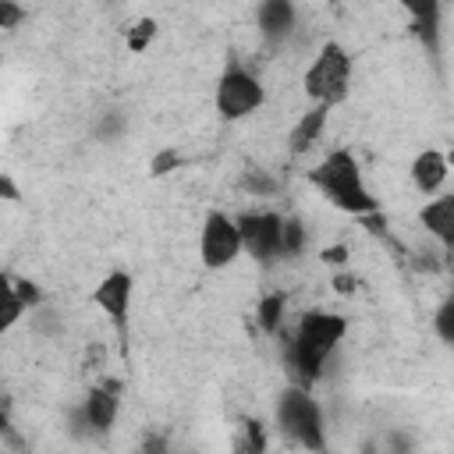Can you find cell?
<instances>
[{"mask_svg":"<svg viewBox=\"0 0 454 454\" xmlns=\"http://www.w3.org/2000/svg\"><path fill=\"white\" fill-rule=\"evenodd\" d=\"M153 35H156V21H153V18H138V21L128 28V50H131V53H142V50L153 43Z\"/></svg>","mask_w":454,"mask_h":454,"instance_id":"cell-19","label":"cell"},{"mask_svg":"<svg viewBox=\"0 0 454 454\" xmlns=\"http://www.w3.org/2000/svg\"><path fill=\"white\" fill-rule=\"evenodd\" d=\"M117 411H121V380L114 376H103L99 383H92L85 390V401L78 408V419L82 426H89L92 433H106L114 422H117Z\"/></svg>","mask_w":454,"mask_h":454,"instance_id":"cell-9","label":"cell"},{"mask_svg":"<svg viewBox=\"0 0 454 454\" xmlns=\"http://www.w3.org/2000/svg\"><path fill=\"white\" fill-rule=\"evenodd\" d=\"M333 287L348 294V291H355V277H348V273H337V277H333Z\"/></svg>","mask_w":454,"mask_h":454,"instance_id":"cell-26","label":"cell"},{"mask_svg":"<svg viewBox=\"0 0 454 454\" xmlns=\"http://www.w3.org/2000/svg\"><path fill=\"white\" fill-rule=\"evenodd\" d=\"M131 294H135V280H131V273L128 270H110L99 284H96V291H92V305L117 326V333H121V344H128L124 337H128V316H131Z\"/></svg>","mask_w":454,"mask_h":454,"instance_id":"cell-8","label":"cell"},{"mask_svg":"<svg viewBox=\"0 0 454 454\" xmlns=\"http://www.w3.org/2000/svg\"><path fill=\"white\" fill-rule=\"evenodd\" d=\"M241 426H245V440H238L234 447H238V450H255V454H259V450H266V436H262V422H255V419H245Z\"/></svg>","mask_w":454,"mask_h":454,"instance_id":"cell-20","label":"cell"},{"mask_svg":"<svg viewBox=\"0 0 454 454\" xmlns=\"http://www.w3.org/2000/svg\"><path fill=\"white\" fill-rule=\"evenodd\" d=\"M305 241H309V234H305L301 220L298 216H284V259H298L305 252Z\"/></svg>","mask_w":454,"mask_h":454,"instance_id":"cell-17","label":"cell"},{"mask_svg":"<svg viewBox=\"0 0 454 454\" xmlns=\"http://www.w3.org/2000/svg\"><path fill=\"white\" fill-rule=\"evenodd\" d=\"M433 330H436V337H440L447 348H454V291L440 301V309H436V316H433Z\"/></svg>","mask_w":454,"mask_h":454,"instance_id":"cell-18","label":"cell"},{"mask_svg":"<svg viewBox=\"0 0 454 454\" xmlns=\"http://www.w3.org/2000/svg\"><path fill=\"white\" fill-rule=\"evenodd\" d=\"M323 262H330V266H337V262H340V266H344V262H348V248H344V245L326 248V252H323Z\"/></svg>","mask_w":454,"mask_h":454,"instance_id":"cell-25","label":"cell"},{"mask_svg":"<svg viewBox=\"0 0 454 454\" xmlns=\"http://www.w3.org/2000/svg\"><path fill=\"white\" fill-rule=\"evenodd\" d=\"M301 85L312 103L337 106L351 89V53L340 43H323L319 53L312 57V64L305 67Z\"/></svg>","mask_w":454,"mask_h":454,"instance_id":"cell-4","label":"cell"},{"mask_svg":"<svg viewBox=\"0 0 454 454\" xmlns=\"http://www.w3.org/2000/svg\"><path fill=\"white\" fill-rule=\"evenodd\" d=\"M121 131H124V117H121V114H117V110H110V114H106V117H103V128H99V131H96V135H99V138H103V142H110V138H117V135H121Z\"/></svg>","mask_w":454,"mask_h":454,"instance_id":"cell-23","label":"cell"},{"mask_svg":"<svg viewBox=\"0 0 454 454\" xmlns=\"http://www.w3.org/2000/svg\"><path fill=\"white\" fill-rule=\"evenodd\" d=\"M241 252H245V245H241L238 216L209 209L202 227H199V262L206 270H227Z\"/></svg>","mask_w":454,"mask_h":454,"instance_id":"cell-6","label":"cell"},{"mask_svg":"<svg viewBox=\"0 0 454 454\" xmlns=\"http://www.w3.org/2000/svg\"><path fill=\"white\" fill-rule=\"evenodd\" d=\"M213 103H216V114H220L223 121H241V117L255 114V110L266 103V89H262V82H259L248 67L227 64L223 74L216 78Z\"/></svg>","mask_w":454,"mask_h":454,"instance_id":"cell-5","label":"cell"},{"mask_svg":"<svg viewBox=\"0 0 454 454\" xmlns=\"http://www.w3.org/2000/svg\"><path fill=\"white\" fill-rule=\"evenodd\" d=\"M0 192H4V195H7V199H11V202H18V188H14V181H11V177H7V174H4V177H0Z\"/></svg>","mask_w":454,"mask_h":454,"instance_id":"cell-27","label":"cell"},{"mask_svg":"<svg viewBox=\"0 0 454 454\" xmlns=\"http://www.w3.org/2000/svg\"><path fill=\"white\" fill-rule=\"evenodd\" d=\"M309 184L330 202L337 206L340 213L348 216H369L380 209L376 195L365 188V177H362V163L355 160L351 149H333L326 153L312 170H309Z\"/></svg>","mask_w":454,"mask_h":454,"instance_id":"cell-1","label":"cell"},{"mask_svg":"<svg viewBox=\"0 0 454 454\" xmlns=\"http://www.w3.org/2000/svg\"><path fill=\"white\" fill-rule=\"evenodd\" d=\"M25 312H32V305L21 298V291L7 280V273H4V301H0V330H11Z\"/></svg>","mask_w":454,"mask_h":454,"instance_id":"cell-16","label":"cell"},{"mask_svg":"<svg viewBox=\"0 0 454 454\" xmlns=\"http://www.w3.org/2000/svg\"><path fill=\"white\" fill-rule=\"evenodd\" d=\"M284 309H287V298H284L280 291L262 294L259 305H255V319H259V326H262L266 333H280V326H284Z\"/></svg>","mask_w":454,"mask_h":454,"instance_id":"cell-15","label":"cell"},{"mask_svg":"<svg viewBox=\"0 0 454 454\" xmlns=\"http://www.w3.org/2000/svg\"><path fill=\"white\" fill-rule=\"evenodd\" d=\"M411 21L415 39L429 57H440V25H443V0H397Z\"/></svg>","mask_w":454,"mask_h":454,"instance_id":"cell-10","label":"cell"},{"mask_svg":"<svg viewBox=\"0 0 454 454\" xmlns=\"http://www.w3.org/2000/svg\"><path fill=\"white\" fill-rule=\"evenodd\" d=\"M330 110H333V106H326V103H312V106L294 121V128H291V135H287L291 156H305V153L323 138L326 121H330Z\"/></svg>","mask_w":454,"mask_h":454,"instance_id":"cell-13","label":"cell"},{"mask_svg":"<svg viewBox=\"0 0 454 454\" xmlns=\"http://www.w3.org/2000/svg\"><path fill=\"white\" fill-rule=\"evenodd\" d=\"M255 25H259V35L270 46L287 43L294 35V28H298V7H294V0H259Z\"/></svg>","mask_w":454,"mask_h":454,"instance_id":"cell-11","label":"cell"},{"mask_svg":"<svg viewBox=\"0 0 454 454\" xmlns=\"http://www.w3.org/2000/svg\"><path fill=\"white\" fill-rule=\"evenodd\" d=\"M344 333H348V319L326 309H312L298 319L294 337H291V365L301 383H316L323 376Z\"/></svg>","mask_w":454,"mask_h":454,"instance_id":"cell-2","label":"cell"},{"mask_svg":"<svg viewBox=\"0 0 454 454\" xmlns=\"http://www.w3.org/2000/svg\"><path fill=\"white\" fill-rule=\"evenodd\" d=\"M21 18H25V7H21V4L0 0V28H4V32H14V28L21 25Z\"/></svg>","mask_w":454,"mask_h":454,"instance_id":"cell-22","label":"cell"},{"mask_svg":"<svg viewBox=\"0 0 454 454\" xmlns=\"http://www.w3.org/2000/svg\"><path fill=\"white\" fill-rule=\"evenodd\" d=\"M245 255H252L259 266H273L284 259V216L270 209H252L238 216Z\"/></svg>","mask_w":454,"mask_h":454,"instance_id":"cell-7","label":"cell"},{"mask_svg":"<svg viewBox=\"0 0 454 454\" xmlns=\"http://www.w3.org/2000/svg\"><path fill=\"white\" fill-rule=\"evenodd\" d=\"M241 188H245V192H255V195H270L277 184L255 167V170H245V174H241Z\"/></svg>","mask_w":454,"mask_h":454,"instance_id":"cell-21","label":"cell"},{"mask_svg":"<svg viewBox=\"0 0 454 454\" xmlns=\"http://www.w3.org/2000/svg\"><path fill=\"white\" fill-rule=\"evenodd\" d=\"M419 223L426 227V234L443 248L447 259H454V192H443L436 199H429L419 209Z\"/></svg>","mask_w":454,"mask_h":454,"instance_id":"cell-12","label":"cell"},{"mask_svg":"<svg viewBox=\"0 0 454 454\" xmlns=\"http://www.w3.org/2000/svg\"><path fill=\"white\" fill-rule=\"evenodd\" d=\"M177 163H181L177 153H160V156L153 160V174H167V170H174Z\"/></svg>","mask_w":454,"mask_h":454,"instance_id":"cell-24","label":"cell"},{"mask_svg":"<svg viewBox=\"0 0 454 454\" xmlns=\"http://www.w3.org/2000/svg\"><path fill=\"white\" fill-rule=\"evenodd\" d=\"M277 426L280 433L305 447V450H326V433H323V408L316 404V397L301 387H287L277 397Z\"/></svg>","mask_w":454,"mask_h":454,"instance_id":"cell-3","label":"cell"},{"mask_svg":"<svg viewBox=\"0 0 454 454\" xmlns=\"http://www.w3.org/2000/svg\"><path fill=\"white\" fill-rule=\"evenodd\" d=\"M447 170H450V163H447V156L440 149H422L411 160L408 174H411V184H415L419 195H440V188L447 181Z\"/></svg>","mask_w":454,"mask_h":454,"instance_id":"cell-14","label":"cell"}]
</instances>
